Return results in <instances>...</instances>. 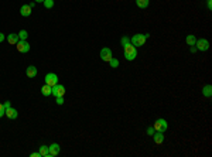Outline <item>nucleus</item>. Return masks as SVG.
Segmentation results:
<instances>
[{"label": "nucleus", "mask_w": 212, "mask_h": 157, "mask_svg": "<svg viewBox=\"0 0 212 157\" xmlns=\"http://www.w3.org/2000/svg\"><path fill=\"white\" fill-rule=\"evenodd\" d=\"M55 99H57V104H58V105H62V104H64V98H62V96H57Z\"/></svg>", "instance_id": "nucleus-25"}, {"label": "nucleus", "mask_w": 212, "mask_h": 157, "mask_svg": "<svg viewBox=\"0 0 212 157\" xmlns=\"http://www.w3.org/2000/svg\"><path fill=\"white\" fill-rule=\"evenodd\" d=\"M60 150H61V147H60V145H58V143H53L51 146H48L50 157H55V156H58Z\"/></svg>", "instance_id": "nucleus-9"}, {"label": "nucleus", "mask_w": 212, "mask_h": 157, "mask_svg": "<svg viewBox=\"0 0 212 157\" xmlns=\"http://www.w3.org/2000/svg\"><path fill=\"white\" fill-rule=\"evenodd\" d=\"M4 111H6V109H4L3 104H0V118H2V116H4Z\"/></svg>", "instance_id": "nucleus-26"}, {"label": "nucleus", "mask_w": 212, "mask_h": 157, "mask_svg": "<svg viewBox=\"0 0 212 157\" xmlns=\"http://www.w3.org/2000/svg\"><path fill=\"white\" fill-rule=\"evenodd\" d=\"M154 130H157V132H166L168 129V125H167V120H164V119H157L154 122Z\"/></svg>", "instance_id": "nucleus-3"}, {"label": "nucleus", "mask_w": 212, "mask_h": 157, "mask_svg": "<svg viewBox=\"0 0 212 157\" xmlns=\"http://www.w3.org/2000/svg\"><path fill=\"white\" fill-rule=\"evenodd\" d=\"M16 46H17V50L20 51V53H29L30 51V44L26 40H20Z\"/></svg>", "instance_id": "nucleus-7"}, {"label": "nucleus", "mask_w": 212, "mask_h": 157, "mask_svg": "<svg viewBox=\"0 0 212 157\" xmlns=\"http://www.w3.org/2000/svg\"><path fill=\"white\" fill-rule=\"evenodd\" d=\"M45 84L50 85V87H54V85H57L58 84V77L57 74H53V72H50V74L45 75Z\"/></svg>", "instance_id": "nucleus-4"}, {"label": "nucleus", "mask_w": 212, "mask_h": 157, "mask_svg": "<svg viewBox=\"0 0 212 157\" xmlns=\"http://www.w3.org/2000/svg\"><path fill=\"white\" fill-rule=\"evenodd\" d=\"M53 95L57 98V96H64L65 95V87L64 85H60V84H57V85H54L53 87Z\"/></svg>", "instance_id": "nucleus-6"}, {"label": "nucleus", "mask_w": 212, "mask_h": 157, "mask_svg": "<svg viewBox=\"0 0 212 157\" xmlns=\"http://www.w3.org/2000/svg\"><path fill=\"white\" fill-rule=\"evenodd\" d=\"M26 74H27V77H29V78H34V77H37V68H36L34 65L27 67V71H26Z\"/></svg>", "instance_id": "nucleus-15"}, {"label": "nucleus", "mask_w": 212, "mask_h": 157, "mask_svg": "<svg viewBox=\"0 0 212 157\" xmlns=\"http://www.w3.org/2000/svg\"><path fill=\"white\" fill-rule=\"evenodd\" d=\"M153 140H154V143H157V145H161V143L164 142L163 132H157V130H156L154 135H153Z\"/></svg>", "instance_id": "nucleus-12"}, {"label": "nucleus", "mask_w": 212, "mask_h": 157, "mask_svg": "<svg viewBox=\"0 0 212 157\" xmlns=\"http://www.w3.org/2000/svg\"><path fill=\"white\" fill-rule=\"evenodd\" d=\"M195 46H197V50L200 51H207L209 48V43L208 40H205V38H201V40H197L195 41Z\"/></svg>", "instance_id": "nucleus-5"}, {"label": "nucleus", "mask_w": 212, "mask_h": 157, "mask_svg": "<svg viewBox=\"0 0 212 157\" xmlns=\"http://www.w3.org/2000/svg\"><path fill=\"white\" fill-rule=\"evenodd\" d=\"M123 50H125V57H126L127 61H133L137 57V50H136V47L132 43L126 44V46L123 47Z\"/></svg>", "instance_id": "nucleus-1"}, {"label": "nucleus", "mask_w": 212, "mask_h": 157, "mask_svg": "<svg viewBox=\"0 0 212 157\" xmlns=\"http://www.w3.org/2000/svg\"><path fill=\"white\" fill-rule=\"evenodd\" d=\"M4 38H6V37H4V34H3V33H0V43L4 41Z\"/></svg>", "instance_id": "nucleus-28"}, {"label": "nucleus", "mask_w": 212, "mask_h": 157, "mask_svg": "<svg viewBox=\"0 0 212 157\" xmlns=\"http://www.w3.org/2000/svg\"><path fill=\"white\" fill-rule=\"evenodd\" d=\"M149 0H136V4H137V7L139 9H146L149 7Z\"/></svg>", "instance_id": "nucleus-16"}, {"label": "nucleus", "mask_w": 212, "mask_h": 157, "mask_svg": "<svg viewBox=\"0 0 212 157\" xmlns=\"http://www.w3.org/2000/svg\"><path fill=\"white\" fill-rule=\"evenodd\" d=\"M120 43H122V46L125 47V46H126V44H129V43H130V38L125 36V37H122V40H120Z\"/></svg>", "instance_id": "nucleus-23"}, {"label": "nucleus", "mask_w": 212, "mask_h": 157, "mask_svg": "<svg viewBox=\"0 0 212 157\" xmlns=\"http://www.w3.org/2000/svg\"><path fill=\"white\" fill-rule=\"evenodd\" d=\"M109 64H110L112 68H118V67H119V61L116 60V58H112V60L109 61Z\"/></svg>", "instance_id": "nucleus-22"}, {"label": "nucleus", "mask_w": 212, "mask_h": 157, "mask_svg": "<svg viewBox=\"0 0 212 157\" xmlns=\"http://www.w3.org/2000/svg\"><path fill=\"white\" fill-rule=\"evenodd\" d=\"M202 94L209 98V96L212 95V87H211V85H205V87L202 88Z\"/></svg>", "instance_id": "nucleus-18"}, {"label": "nucleus", "mask_w": 212, "mask_h": 157, "mask_svg": "<svg viewBox=\"0 0 212 157\" xmlns=\"http://www.w3.org/2000/svg\"><path fill=\"white\" fill-rule=\"evenodd\" d=\"M3 106H4V109H6V108H9V106H10V102H4Z\"/></svg>", "instance_id": "nucleus-31"}, {"label": "nucleus", "mask_w": 212, "mask_h": 157, "mask_svg": "<svg viewBox=\"0 0 212 157\" xmlns=\"http://www.w3.org/2000/svg\"><path fill=\"white\" fill-rule=\"evenodd\" d=\"M34 2H36V3H43L44 0H34Z\"/></svg>", "instance_id": "nucleus-32"}, {"label": "nucleus", "mask_w": 212, "mask_h": 157, "mask_svg": "<svg viewBox=\"0 0 212 157\" xmlns=\"http://www.w3.org/2000/svg\"><path fill=\"white\" fill-rule=\"evenodd\" d=\"M4 115L7 116L9 119H16L17 116H19V113H17V111L14 109V108L9 106V108H6V111H4Z\"/></svg>", "instance_id": "nucleus-10"}, {"label": "nucleus", "mask_w": 212, "mask_h": 157, "mask_svg": "<svg viewBox=\"0 0 212 157\" xmlns=\"http://www.w3.org/2000/svg\"><path fill=\"white\" fill-rule=\"evenodd\" d=\"M7 41L10 43L12 46H16L17 43L20 41V37H19V34L12 33V34H9V36H7Z\"/></svg>", "instance_id": "nucleus-13"}, {"label": "nucleus", "mask_w": 212, "mask_h": 157, "mask_svg": "<svg viewBox=\"0 0 212 157\" xmlns=\"http://www.w3.org/2000/svg\"><path fill=\"white\" fill-rule=\"evenodd\" d=\"M190 51H191V53H195V51H197V47L191 46V48H190Z\"/></svg>", "instance_id": "nucleus-29"}, {"label": "nucleus", "mask_w": 212, "mask_h": 157, "mask_svg": "<svg viewBox=\"0 0 212 157\" xmlns=\"http://www.w3.org/2000/svg\"><path fill=\"white\" fill-rule=\"evenodd\" d=\"M30 156L31 157H41V154H40V152H34V153H31Z\"/></svg>", "instance_id": "nucleus-27"}, {"label": "nucleus", "mask_w": 212, "mask_h": 157, "mask_svg": "<svg viewBox=\"0 0 212 157\" xmlns=\"http://www.w3.org/2000/svg\"><path fill=\"white\" fill-rule=\"evenodd\" d=\"M154 128H147V135H150V136H153L154 135Z\"/></svg>", "instance_id": "nucleus-24"}, {"label": "nucleus", "mask_w": 212, "mask_h": 157, "mask_svg": "<svg viewBox=\"0 0 212 157\" xmlns=\"http://www.w3.org/2000/svg\"><path fill=\"white\" fill-rule=\"evenodd\" d=\"M41 94L44 96H50V95H53V87H50V85H43L41 87Z\"/></svg>", "instance_id": "nucleus-14"}, {"label": "nucleus", "mask_w": 212, "mask_h": 157, "mask_svg": "<svg viewBox=\"0 0 212 157\" xmlns=\"http://www.w3.org/2000/svg\"><path fill=\"white\" fill-rule=\"evenodd\" d=\"M19 37H20V40H27V37H29V33H27L26 30H21L20 33H19Z\"/></svg>", "instance_id": "nucleus-21"}, {"label": "nucleus", "mask_w": 212, "mask_h": 157, "mask_svg": "<svg viewBox=\"0 0 212 157\" xmlns=\"http://www.w3.org/2000/svg\"><path fill=\"white\" fill-rule=\"evenodd\" d=\"M101 58H102V61L109 62L110 60L113 58V55H112V51H110V48H102V50H101Z\"/></svg>", "instance_id": "nucleus-8"}, {"label": "nucleus", "mask_w": 212, "mask_h": 157, "mask_svg": "<svg viewBox=\"0 0 212 157\" xmlns=\"http://www.w3.org/2000/svg\"><path fill=\"white\" fill-rule=\"evenodd\" d=\"M185 41H187V44H188V46H195L197 38H195V36H192V34H190V36H187V38H185Z\"/></svg>", "instance_id": "nucleus-19"}, {"label": "nucleus", "mask_w": 212, "mask_h": 157, "mask_svg": "<svg viewBox=\"0 0 212 157\" xmlns=\"http://www.w3.org/2000/svg\"><path fill=\"white\" fill-rule=\"evenodd\" d=\"M31 10H33V9L30 7V4H23L20 9V14L23 17H29L30 14H31Z\"/></svg>", "instance_id": "nucleus-11"}, {"label": "nucleus", "mask_w": 212, "mask_h": 157, "mask_svg": "<svg viewBox=\"0 0 212 157\" xmlns=\"http://www.w3.org/2000/svg\"><path fill=\"white\" fill-rule=\"evenodd\" d=\"M146 40H147V38H146V36H144V34H135V36L130 38V43L136 47V48H137V47L144 46Z\"/></svg>", "instance_id": "nucleus-2"}, {"label": "nucleus", "mask_w": 212, "mask_h": 157, "mask_svg": "<svg viewBox=\"0 0 212 157\" xmlns=\"http://www.w3.org/2000/svg\"><path fill=\"white\" fill-rule=\"evenodd\" d=\"M208 9H209V10L212 9V0H208Z\"/></svg>", "instance_id": "nucleus-30"}, {"label": "nucleus", "mask_w": 212, "mask_h": 157, "mask_svg": "<svg viewBox=\"0 0 212 157\" xmlns=\"http://www.w3.org/2000/svg\"><path fill=\"white\" fill-rule=\"evenodd\" d=\"M43 3H44L45 9H53L54 7V0H44Z\"/></svg>", "instance_id": "nucleus-20"}, {"label": "nucleus", "mask_w": 212, "mask_h": 157, "mask_svg": "<svg viewBox=\"0 0 212 157\" xmlns=\"http://www.w3.org/2000/svg\"><path fill=\"white\" fill-rule=\"evenodd\" d=\"M40 154H41V157H50L48 146H41L40 147Z\"/></svg>", "instance_id": "nucleus-17"}]
</instances>
